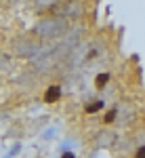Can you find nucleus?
<instances>
[{
	"label": "nucleus",
	"instance_id": "nucleus-1",
	"mask_svg": "<svg viewBox=\"0 0 145 158\" xmlns=\"http://www.w3.org/2000/svg\"><path fill=\"white\" fill-rule=\"evenodd\" d=\"M65 30H67V23L63 17H48V19H42L36 23L34 34L42 40H55V38L63 36Z\"/></svg>",
	"mask_w": 145,
	"mask_h": 158
},
{
	"label": "nucleus",
	"instance_id": "nucleus-2",
	"mask_svg": "<svg viewBox=\"0 0 145 158\" xmlns=\"http://www.w3.org/2000/svg\"><path fill=\"white\" fill-rule=\"evenodd\" d=\"M84 11L82 9V2H78V0H74V2H67L65 6H61V11H59V17H78L80 13Z\"/></svg>",
	"mask_w": 145,
	"mask_h": 158
},
{
	"label": "nucleus",
	"instance_id": "nucleus-3",
	"mask_svg": "<svg viewBox=\"0 0 145 158\" xmlns=\"http://www.w3.org/2000/svg\"><path fill=\"white\" fill-rule=\"evenodd\" d=\"M59 97H61V86H48L46 93H44L46 103H55V101H59Z\"/></svg>",
	"mask_w": 145,
	"mask_h": 158
},
{
	"label": "nucleus",
	"instance_id": "nucleus-4",
	"mask_svg": "<svg viewBox=\"0 0 145 158\" xmlns=\"http://www.w3.org/2000/svg\"><path fill=\"white\" fill-rule=\"evenodd\" d=\"M61 0H36V9L38 11H46V9H53L57 6Z\"/></svg>",
	"mask_w": 145,
	"mask_h": 158
},
{
	"label": "nucleus",
	"instance_id": "nucleus-5",
	"mask_svg": "<svg viewBox=\"0 0 145 158\" xmlns=\"http://www.w3.org/2000/svg\"><path fill=\"white\" fill-rule=\"evenodd\" d=\"M101 106H103L101 101H97V103H91V106H86V112H88V114H95V112L101 108Z\"/></svg>",
	"mask_w": 145,
	"mask_h": 158
},
{
	"label": "nucleus",
	"instance_id": "nucleus-6",
	"mask_svg": "<svg viewBox=\"0 0 145 158\" xmlns=\"http://www.w3.org/2000/svg\"><path fill=\"white\" fill-rule=\"evenodd\" d=\"M107 78H109L107 74H101V76H99V78H97V85L101 86V85H103V82H107Z\"/></svg>",
	"mask_w": 145,
	"mask_h": 158
}]
</instances>
